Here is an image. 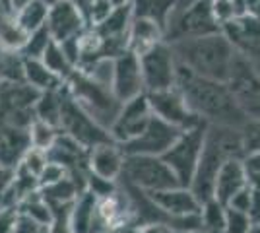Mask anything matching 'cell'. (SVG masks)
Here are the masks:
<instances>
[{
    "instance_id": "cell-15",
    "label": "cell",
    "mask_w": 260,
    "mask_h": 233,
    "mask_svg": "<svg viewBox=\"0 0 260 233\" xmlns=\"http://www.w3.org/2000/svg\"><path fill=\"white\" fill-rule=\"evenodd\" d=\"M111 91L119 103L138 97L146 93L144 89V78H142L140 58L132 51H126L113 58V80H111Z\"/></svg>"
},
{
    "instance_id": "cell-41",
    "label": "cell",
    "mask_w": 260,
    "mask_h": 233,
    "mask_svg": "<svg viewBox=\"0 0 260 233\" xmlns=\"http://www.w3.org/2000/svg\"><path fill=\"white\" fill-rule=\"evenodd\" d=\"M113 8H120V6H128L132 0H109Z\"/></svg>"
},
{
    "instance_id": "cell-5",
    "label": "cell",
    "mask_w": 260,
    "mask_h": 233,
    "mask_svg": "<svg viewBox=\"0 0 260 233\" xmlns=\"http://www.w3.org/2000/svg\"><path fill=\"white\" fill-rule=\"evenodd\" d=\"M206 122L192 126L188 130H183L179 134V138L175 140V144L161 155L165 165L171 169V173L179 181L181 187L188 189L194 179L196 167H198L202 148H204V140H206Z\"/></svg>"
},
{
    "instance_id": "cell-11",
    "label": "cell",
    "mask_w": 260,
    "mask_h": 233,
    "mask_svg": "<svg viewBox=\"0 0 260 233\" xmlns=\"http://www.w3.org/2000/svg\"><path fill=\"white\" fill-rule=\"evenodd\" d=\"M152 117L153 113L146 93L122 103L117 117H115V121L111 124V128H109L111 140L117 142L119 146L128 144V142L138 138L146 130V126L150 124Z\"/></svg>"
},
{
    "instance_id": "cell-34",
    "label": "cell",
    "mask_w": 260,
    "mask_h": 233,
    "mask_svg": "<svg viewBox=\"0 0 260 233\" xmlns=\"http://www.w3.org/2000/svg\"><path fill=\"white\" fill-rule=\"evenodd\" d=\"M249 218L254 225H260V189H254V187H252V194H250Z\"/></svg>"
},
{
    "instance_id": "cell-17",
    "label": "cell",
    "mask_w": 260,
    "mask_h": 233,
    "mask_svg": "<svg viewBox=\"0 0 260 233\" xmlns=\"http://www.w3.org/2000/svg\"><path fill=\"white\" fill-rule=\"evenodd\" d=\"M87 165L93 177H99L109 183H117L122 177V167H124L122 148L113 140L91 148Z\"/></svg>"
},
{
    "instance_id": "cell-2",
    "label": "cell",
    "mask_w": 260,
    "mask_h": 233,
    "mask_svg": "<svg viewBox=\"0 0 260 233\" xmlns=\"http://www.w3.org/2000/svg\"><path fill=\"white\" fill-rule=\"evenodd\" d=\"M175 58L181 66L188 68L196 76L228 84L237 53L223 34L184 39L171 43Z\"/></svg>"
},
{
    "instance_id": "cell-10",
    "label": "cell",
    "mask_w": 260,
    "mask_h": 233,
    "mask_svg": "<svg viewBox=\"0 0 260 233\" xmlns=\"http://www.w3.org/2000/svg\"><path fill=\"white\" fill-rule=\"evenodd\" d=\"M60 132L76 140L86 150H91L99 144L111 142V134L101 124L93 121L76 101L68 95L64 89V101H62V117H60Z\"/></svg>"
},
{
    "instance_id": "cell-6",
    "label": "cell",
    "mask_w": 260,
    "mask_h": 233,
    "mask_svg": "<svg viewBox=\"0 0 260 233\" xmlns=\"http://www.w3.org/2000/svg\"><path fill=\"white\" fill-rule=\"evenodd\" d=\"M221 34V25L216 20L212 0H196L183 10L173 12L165 29V43H177L184 39H196L206 35Z\"/></svg>"
},
{
    "instance_id": "cell-38",
    "label": "cell",
    "mask_w": 260,
    "mask_h": 233,
    "mask_svg": "<svg viewBox=\"0 0 260 233\" xmlns=\"http://www.w3.org/2000/svg\"><path fill=\"white\" fill-rule=\"evenodd\" d=\"M68 2H70V4H74L78 10H80L82 14H84V16H86L87 8L91 6V2H93V0H68Z\"/></svg>"
},
{
    "instance_id": "cell-9",
    "label": "cell",
    "mask_w": 260,
    "mask_h": 233,
    "mask_svg": "<svg viewBox=\"0 0 260 233\" xmlns=\"http://www.w3.org/2000/svg\"><path fill=\"white\" fill-rule=\"evenodd\" d=\"M142 68V78H144V89L146 93L153 91H163V89L175 88L177 82V58L171 49V45L161 41L150 51L138 55Z\"/></svg>"
},
{
    "instance_id": "cell-30",
    "label": "cell",
    "mask_w": 260,
    "mask_h": 233,
    "mask_svg": "<svg viewBox=\"0 0 260 233\" xmlns=\"http://www.w3.org/2000/svg\"><path fill=\"white\" fill-rule=\"evenodd\" d=\"M241 142L245 155L260 152V121H247L241 126Z\"/></svg>"
},
{
    "instance_id": "cell-21",
    "label": "cell",
    "mask_w": 260,
    "mask_h": 233,
    "mask_svg": "<svg viewBox=\"0 0 260 233\" xmlns=\"http://www.w3.org/2000/svg\"><path fill=\"white\" fill-rule=\"evenodd\" d=\"M29 34L23 29L12 12H0V53L20 55Z\"/></svg>"
},
{
    "instance_id": "cell-43",
    "label": "cell",
    "mask_w": 260,
    "mask_h": 233,
    "mask_svg": "<svg viewBox=\"0 0 260 233\" xmlns=\"http://www.w3.org/2000/svg\"><path fill=\"white\" fill-rule=\"evenodd\" d=\"M249 233H260V225H254V223H252V227L249 229Z\"/></svg>"
},
{
    "instance_id": "cell-20",
    "label": "cell",
    "mask_w": 260,
    "mask_h": 233,
    "mask_svg": "<svg viewBox=\"0 0 260 233\" xmlns=\"http://www.w3.org/2000/svg\"><path fill=\"white\" fill-rule=\"evenodd\" d=\"M161 41H165V31L157 23L132 16L128 27V51H132L134 55H142Z\"/></svg>"
},
{
    "instance_id": "cell-42",
    "label": "cell",
    "mask_w": 260,
    "mask_h": 233,
    "mask_svg": "<svg viewBox=\"0 0 260 233\" xmlns=\"http://www.w3.org/2000/svg\"><path fill=\"white\" fill-rule=\"evenodd\" d=\"M0 10L8 12V0H0Z\"/></svg>"
},
{
    "instance_id": "cell-8",
    "label": "cell",
    "mask_w": 260,
    "mask_h": 233,
    "mask_svg": "<svg viewBox=\"0 0 260 233\" xmlns=\"http://www.w3.org/2000/svg\"><path fill=\"white\" fill-rule=\"evenodd\" d=\"M228 88L247 121H260V70L250 60L239 56L228 80Z\"/></svg>"
},
{
    "instance_id": "cell-18",
    "label": "cell",
    "mask_w": 260,
    "mask_h": 233,
    "mask_svg": "<svg viewBox=\"0 0 260 233\" xmlns=\"http://www.w3.org/2000/svg\"><path fill=\"white\" fill-rule=\"evenodd\" d=\"M27 128L14 126L10 122L0 121V165L16 169L29 150Z\"/></svg>"
},
{
    "instance_id": "cell-45",
    "label": "cell",
    "mask_w": 260,
    "mask_h": 233,
    "mask_svg": "<svg viewBox=\"0 0 260 233\" xmlns=\"http://www.w3.org/2000/svg\"><path fill=\"white\" fill-rule=\"evenodd\" d=\"M212 2H229V0H212Z\"/></svg>"
},
{
    "instance_id": "cell-12",
    "label": "cell",
    "mask_w": 260,
    "mask_h": 233,
    "mask_svg": "<svg viewBox=\"0 0 260 233\" xmlns=\"http://www.w3.org/2000/svg\"><path fill=\"white\" fill-rule=\"evenodd\" d=\"M146 95H148L153 115L159 117L161 121L169 122L171 126L179 128V130H188V128L204 122L188 109L186 101L177 88L153 91V93H146Z\"/></svg>"
},
{
    "instance_id": "cell-19",
    "label": "cell",
    "mask_w": 260,
    "mask_h": 233,
    "mask_svg": "<svg viewBox=\"0 0 260 233\" xmlns=\"http://www.w3.org/2000/svg\"><path fill=\"white\" fill-rule=\"evenodd\" d=\"M249 185V175L243 159H229L217 173L216 183H214V198L219 204L228 206L229 200L243 189H247Z\"/></svg>"
},
{
    "instance_id": "cell-26",
    "label": "cell",
    "mask_w": 260,
    "mask_h": 233,
    "mask_svg": "<svg viewBox=\"0 0 260 233\" xmlns=\"http://www.w3.org/2000/svg\"><path fill=\"white\" fill-rule=\"evenodd\" d=\"M14 16H16V20L20 22V25L27 34H33V31H37V29L47 25L49 4H45L43 0H33L31 4H27L25 8L16 12Z\"/></svg>"
},
{
    "instance_id": "cell-33",
    "label": "cell",
    "mask_w": 260,
    "mask_h": 233,
    "mask_svg": "<svg viewBox=\"0 0 260 233\" xmlns=\"http://www.w3.org/2000/svg\"><path fill=\"white\" fill-rule=\"evenodd\" d=\"M250 194H252V187L249 185L247 189H243L241 192H237L233 198L229 200L228 208H231V210H237V212H243V214H247V216H249Z\"/></svg>"
},
{
    "instance_id": "cell-1",
    "label": "cell",
    "mask_w": 260,
    "mask_h": 233,
    "mask_svg": "<svg viewBox=\"0 0 260 233\" xmlns=\"http://www.w3.org/2000/svg\"><path fill=\"white\" fill-rule=\"evenodd\" d=\"M175 88L181 91L188 109L206 124L241 128L247 119L239 111L228 84L196 76L188 68L177 66Z\"/></svg>"
},
{
    "instance_id": "cell-44",
    "label": "cell",
    "mask_w": 260,
    "mask_h": 233,
    "mask_svg": "<svg viewBox=\"0 0 260 233\" xmlns=\"http://www.w3.org/2000/svg\"><path fill=\"white\" fill-rule=\"evenodd\" d=\"M45 4H49V6H51V4H54V2H56V0H43Z\"/></svg>"
},
{
    "instance_id": "cell-7",
    "label": "cell",
    "mask_w": 260,
    "mask_h": 233,
    "mask_svg": "<svg viewBox=\"0 0 260 233\" xmlns=\"http://www.w3.org/2000/svg\"><path fill=\"white\" fill-rule=\"evenodd\" d=\"M120 179H124L126 185L146 194L181 187L171 169L165 165V161L153 155H124V167Z\"/></svg>"
},
{
    "instance_id": "cell-31",
    "label": "cell",
    "mask_w": 260,
    "mask_h": 233,
    "mask_svg": "<svg viewBox=\"0 0 260 233\" xmlns=\"http://www.w3.org/2000/svg\"><path fill=\"white\" fill-rule=\"evenodd\" d=\"M252 227V222L247 214L237 210H231L225 206V227L223 233H249V229Z\"/></svg>"
},
{
    "instance_id": "cell-23",
    "label": "cell",
    "mask_w": 260,
    "mask_h": 233,
    "mask_svg": "<svg viewBox=\"0 0 260 233\" xmlns=\"http://www.w3.org/2000/svg\"><path fill=\"white\" fill-rule=\"evenodd\" d=\"M62 101H64V86L54 91H43L33 105V117L37 121L47 122L60 130V117H62Z\"/></svg>"
},
{
    "instance_id": "cell-35",
    "label": "cell",
    "mask_w": 260,
    "mask_h": 233,
    "mask_svg": "<svg viewBox=\"0 0 260 233\" xmlns=\"http://www.w3.org/2000/svg\"><path fill=\"white\" fill-rule=\"evenodd\" d=\"M241 4H243V16L260 20V0H241Z\"/></svg>"
},
{
    "instance_id": "cell-46",
    "label": "cell",
    "mask_w": 260,
    "mask_h": 233,
    "mask_svg": "<svg viewBox=\"0 0 260 233\" xmlns=\"http://www.w3.org/2000/svg\"><path fill=\"white\" fill-rule=\"evenodd\" d=\"M169 233H171V231H169Z\"/></svg>"
},
{
    "instance_id": "cell-4",
    "label": "cell",
    "mask_w": 260,
    "mask_h": 233,
    "mask_svg": "<svg viewBox=\"0 0 260 233\" xmlns=\"http://www.w3.org/2000/svg\"><path fill=\"white\" fill-rule=\"evenodd\" d=\"M64 89L98 124H101L105 130L111 128V124H113L120 105H122L115 99L111 88L101 86L95 80H91L86 74L76 70L64 82Z\"/></svg>"
},
{
    "instance_id": "cell-24",
    "label": "cell",
    "mask_w": 260,
    "mask_h": 233,
    "mask_svg": "<svg viewBox=\"0 0 260 233\" xmlns=\"http://www.w3.org/2000/svg\"><path fill=\"white\" fill-rule=\"evenodd\" d=\"M132 16L146 18L157 23L163 31L167 29V23L177 8V0H132Z\"/></svg>"
},
{
    "instance_id": "cell-27",
    "label": "cell",
    "mask_w": 260,
    "mask_h": 233,
    "mask_svg": "<svg viewBox=\"0 0 260 233\" xmlns=\"http://www.w3.org/2000/svg\"><path fill=\"white\" fill-rule=\"evenodd\" d=\"M202 229L208 233H223L225 227V206L219 204L216 198H210L202 204L200 210Z\"/></svg>"
},
{
    "instance_id": "cell-40",
    "label": "cell",
    "mask_w": 260,
    "mask_h": 233,
    "mask_svg": "<svg viewBox=\"0 0 260 233\" xmlns=\"http://www.w3.org/2000/svg\"><path fill=\"white\" fill-rule=\"evenodd\" d=\"M194 2H196V0H177V8H175V12L183 10V8L190 6V4H194Z\"/></svg>"
},
{
    "instance_id": "cell-39",
    "label": "cell",
    "mask_w": 260,
    "mask_h": 233,
    "mask_svg": "<svg viewBox=\"0 0 260 233\" xmlns=\"http://www.w3.org/2000/svg\"><path fill=\"white\" fill-rule=\"evenodd\" d=\"M138 233H169L161 225H142Z\"/></svg>"
},
{
    "instance_id": "cell-37",
    "label": "cell",
    "mask_w": 260,
    "mask_h": 233,
    "mask_svg": "<svg viewBox=\"0 0 260 233\" xmlns=\"http://www.w3.org/2000/svg\"><path fill=\"white\" fill-rule=\"evenodd\" d=\"M33 0H8V12L12 14H16V12H20L22 8H25L27 4H31Z\"/></svg>"
},
{
    "instance_id": "cell-29",
    "label": "cell",
    "mask_w": 260,
    "mask_h": 233,
    "mask_svg": "<svg viewBox=\"0 0 260 233\" xmlns=\"http://www.w3.org/2000/svg\"><path fill=\"white\" fill-rule=\"evenodd\" d=\"M53 43V39H51V34H49V29L47 27H41V29H37V31H33L29 34L27 37V41L23 45L22 49V58H31V60H41L45 55V51H47V47Z\"/></svg>"
},
{
    "instance_id": "cell-25",
    "label": "cell",
    "mask_w": 260,
    "mask_h": 233,
    "mask_svg": "<svg viewBox=\"0 0 260 233\" xmlns=\"http://www.w3.org/2000/svg\"><path fill=\"white\" fill-rule=\"evenodd\" d=\"M41 62H43L45 66L49 68L53 74H56V76L60 78L62 82H66L68 78L76 72V66L70 62V58H68L66 53L62 51V47L58 43H54V41L47 47Z\"/></svg>"
},
{
    "instance_id": "cell-3",
    "label": "cell",
    "mask_w": 260,
    "mask_h": 233,
    "mask_svg": "<svg viewBox=\"0 0 260 233\" xmlns=\"http://www.w3.org/2000/svg\"><path fill=\"white\" fill-rule=\"evenodd\" d=\"M229 159H245L241 128L208 124L202 155L196 167L194 179L188 187L202 204L206 200L214 198V183H216L217 173Z\"/></svg>"
},
{
    "instance_id": "cell-14",
    "label": "cell",
    "mask_w": 260,
    "mask_h": 233,
    "mask_svg": "<svg viewBox=\"0 0 260 233\" xmlns=\"http://www.w3.org/2000/svg\"><path fill=\"white\" fill-rule=\"evenodd\" d=\"M221 34L235 53L260 66V20L250 16H239L221 25Z\"/></svg>"
},
{
    "instance_id": "cell-36",
    "label": "cell",
    "mask_w": 260,
    "mask_h": 233,
    "mask_svg": "<svg viewBox=\"0 0 260 233\" xmlns=\"http://www.w3.org/2000/svg\"><path fill=\"white\" fill-rule=\"evenodd\" d=\"M14 173H16V169H8V167L0 165V194L10 187V183L14 181Z\"/></svg>"
},
{
    "instance_id": "cell-22",
    "label": "cell",
    "mask_w": 260,
    "mask_h": 233,
    "mask_svg": "<svg viewBox=\"0 0 260 233\" xmlns=\"http://www.w3.org/2000/svg\"><path fill=\"white\" fill-rule=\"evenodd\" d=\"M23 82L39 93L54 91L64 86V82L53 74L41 60H31V58H23Z\"/></svg>"
},
{
    "instance_id": "cell-32",
    "label": "cell",
    "mask_w": 260,
    "mask_h": 233,
    "mask_svg": "<svg viewBox=\"0 0 260 233\" xmlns=\"http://www.w3.org/2000/svg\"><path fill=\"white\" fill-rule=\"evenodd\" d=\"M115 10L113 6H111V2L109 0H93L91 2V6L87 8L86 12V23L87 27H98L99 23H103L105 20L109 18V14Z\"/></svg>"
},
{
    "instance_id": "cell-13",
    "label": "cell",
    "mask_w": 260,
    "mask_h": 233,
    "mask_svg": "<svg viewBox=\"0 0 260 233\" xmlns=\"http://www.w3.org/2000/svg\"><path fill=\"white\" fill-rule=\"evenodd\" d=\"M183 130L171 126L169 122L161 121L159 117L153 115L150 124L146 126V130L134 138L128 144H122V154L124 155H153V157H161L175 140L179 138V134Z\"/></svg>"
},
{
    "instance_id": "cell-28",
    "label": "cell",
    "mask_w": 260,
    "mask_h": 233,
    "mask_svg": "<svg viewBox=\"0 0 260 233\" xmlns=\"http://www.w3.org/2000/svg\"><path fill=\"white\" fill-rule=\"evenodd\" d=\"M27 134H29V146L47 154L53 148L54 142H56L60 130L51 126V124H47V122L33 119V122L29 124V128H27Z\"/></svg>"
},
{
    "instance_id": "cell-16",
    "label": "cell",
    "mask_w": 260,
    "mask_h": 233,
    "mask_svg": "<svg viewBox=\"0 0 260 233\" xmlns=\"http://www.w3.org/2000/svg\"><path fill=\"white\" fill-rule=\"evenodd\" d=\"M45 27L49 29L54 43L62 45L66 41L78 39L87 29V23L84 14L74 4H70L68 0H56L54 4L49 6Z\"/></svg>"
}]
</instances>
